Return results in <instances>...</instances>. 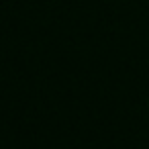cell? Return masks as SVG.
I'll list each match as a JSON object with an SVG mask.
<instances>
[]
</instances>
